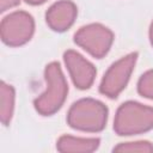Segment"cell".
I'll use <instances>...</instances> for the list:
<instances>
[{
  "label": "cell",
  "instance_id": "1",
  "mask_svg": "<svg viewBox=\"0 0 153 153\" xmlns=\"http://www.w3.org/2000/svg\"><path fill=\"white\" fill-rule=\"evenodd\" d=\"M45 79L48 82L47 92L35 100V106L41 114L50 115L61 108L68 88L57 62L47 66Z\"/></svg>",
  "mask_w": 153,
  "mask_h": 153
},
{
  "label": "cell",
  "instance_id": "2",
  "mask_svg": "<svg viewBox=\"0 0 153 153\" xmlns=\"http://www.w3.org/2000/svg\"><path fill=\"white\" fill-rule=\"evenodd\" d=\"M153 127V109L139 103L128 102L117 111L115 129L120 135L145 131Z\"/></svg>",
  "mask_w": 153,
  "mask_h": 153
},
{
  "label": "cell",
  "instance_id": "3",
  "mask_svg": "<svg viewBox=\"0 0 153 153\" xmlns=\"http://www.w3.org/2000/svg\"><path fill=\"white\" fill-rule=\"evenodd\" d=\"M106 115L108 110L103 103L93 99H82L71 108L68 122L73 128L100 130L106 122Z\"/></svg>",
  "mask_w": 153,
  "mask_h": 153
},
{
  "label": "cell",
  "instance_id": "4",
  "mask_svg": "<svg viewBox=\"0 0 153 153\" xmlns=\"http://www.w3.org/2000/svg\"><path fill=\"white\" fill-rule=\"evenodd\" d=\"M33 32V19L26 12H14L1 22V38L8 45L27 42Z\"/></svg>",
  "mask_w": 153,
  "mask_h": 153
},
{
  "label": "cell",
  "instance_id": "5",
  "mask_svg": "<svg viewBox=\"0 0 153 153\" xmlns=\"http://www.w3.org/2000/svg\"><path fill=\"white\" fill-rule=\"evenodd\" d=\"M74 41L93 56L100 59L108 53L112 43V33L106 27L99 24H93L81 27L75 33Z\"/></svg>",
  "mask_w": 153,
  "mask_h": 153
},
{
  "label": "cell",
  "instance_id": "6",
  "mask_svg": "<svg viewBox=\"0 0 153 153\" xmlns=\"http://www.w3.org/2000/svg\"><path fill=\"white\" fill-rule=\"evenodd\" d=\"M136 53L130 54L116 63H114L103 78L100 84V92L114 98L126 87L129 75L135 65Z\"/></svg>",
  "mask_w": 153,
  "mask_h": 153
},
{
  "label": "cell",
  "instance_id": "7",
  "mask_svg": "<svg viewBox=\"0 0 153 153\" xmlns=\"http://www.w3.org/2000/svg\"><path fill=\"white\" fill-rule=\"evenodd\" d=\"M65 61L76 87L81 90L88 88L96 75V69L93 66L82 59L81 55L72 50L65 53Z\"/></svg>",
  "mask_w": 153,
  "mask_h": 153
},
{
  "label": "cell",
  "instance_id": "8",
  "mask_svg": "<svg viewBox=\"0 0 153 153\" xmlns=\"http://www.w3.org/2000/svg\"><path fill=\"white\" fill-rule=\"evenodd\" d=\"M76 8L74 4L69 1H60L50 7L47 12V23L56 31H63L68 29L74 22Z\"/></svg>",
  "mask_w": 153,
  "mask_h": 153
},
{
  "label": "cell",
  "instance_id": "9",
  "mask_svg": "<svg viewBox=\"0 0 153 153\" xmlns=\"http://www.w3.org/2000/svg\"><path fill=\"white\" fill-rule=\"evenodd\" d=\"M0 94H1V99H0V103H1V121H2L4 124H7L8 121L11 120V116H12L14 92H13V88L10 85H6L5 82H1Z\"/></svg>",
  "mask_w": 153,
  "mask_h": 153
},
{
  "label": "cell",
  "instance_id": "10",
  "mask_svg": "<svg viewBox=\"0 0 153 153\" xmlns=\"http://www.w3.org/2000/svg\"><path fill=\"white\" fill-rule=\"evenodd\" d=\"M139 92L148 98H153V71L147 72L139 81Z\"/></svg>",
  "mask_w": 153,
  "mask_h": 153
},
{
  "label": "cell",
  "instance_id": "11",
  "mask_svg": "<svg viewBox=\"0 0 153 153\" xmlns=\"http://www.w3.org/2000/svg\"><path fill=\"white\" fill-rule=\"evenodd\" d=\"M19 4V0H1V11H6L10 7H13Z\"/></svg>",
  "mask_w": 153,
  "mask_h": 153
},
{
  "label": "cell",
  "instance_id": "12",
  "mask_svg": "<svg viewBox=\"0 0 153 153\" xmlns=\"http://www.w3.org/2000/svg\"><path fill=\"white\" fill-rule=\"evenodd\" d=\"M26 2H29V4H32V5H37V4H42V2H44L45 0H25Z\"/></svg>",
  "mask_w": 153,
  "mask_h": 153
},
{
  "label": "cell",
  "instance_id": "13",
  "mask_svg": "<svg viewBox=\"0 0 153 153\" xmlns=\"http://www.w3.org/2000/svg\"><path fill=\"white\" fill-rule=\"evenodd\" d=\"M151 41H152V44H153V23H152V26H151Z\"/></svg>",
  "mask_w": 153,
  "mask_h": 153
}]
</instances>
